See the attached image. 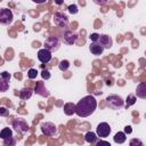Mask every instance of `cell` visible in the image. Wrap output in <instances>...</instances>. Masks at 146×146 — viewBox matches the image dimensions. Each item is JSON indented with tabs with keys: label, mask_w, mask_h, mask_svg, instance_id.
I'll list each match as a JSON object with an SVG mask.
<instances>
[{
	"label": "cell",
	"mask_w": 146,
	"mask_h": 146,
	"mask_svg": "<svg viewBox=\"0 0 146 146\" xmlns=\"http://www.w3.org/2000/svg\"><path fill=\"white\" fill-rule=\"evenodd\" d=\"M105 49L107 48V49H110L112 46H113V40H112V38L110 36V35H107V34H99V38H98V40H97Z\"/></svg>",
	"instance_id": "8fae6325"
},
{
	"label": "cell",
	"mask_w": 146,
	"mask_h": 146,
	"mask_svg": "<svg viewBox=\"0 0 146 146\" xmlns=\"http://www.w3.org/2000/svg\"><path fill=\"white\" fill-rule=\"evenodd\" d=\"M106 105L111 108V110H120L124 106V100L121 96L119 95H110L106 98Z\"/></svg>",
	"instance_id": "7a4b0ae2"
},
{
	"label": "cell",
	"mask_w": 146,
	"mask_h": 146,
	"mask_svg": "<svg viewBox=\"0 0 146 146\" xmlns=\"http://www.w3.org/2000/svg\"><path fill=\"white\" fill-rule=\"evenodd\" d=\"M34 91H35V94L40 95L41 97H49V91L44 87V83L41 82V81L40 82H36L35 88H34Z\"/></svg>",
	"instance_id": "4fadbf2b"
},
{
	"label": "cell",
	"mask_w": 146,
	"mask_h": 146,
	"mask_svg": "<svg viewBox=\"0 0 146 146\" xmlns=\"http://www.w3.org/2000/svg\"><path fill=\"white\" fill-rule=\"evenodd\" d=\"M111 133V127L107 122H100L96 128V135L100 138H106Z\"/></svg>",
	"instance_id": "ba28073f"
},
{
	"label": "cell",
	"mask_w": 146,
	"mask_h": 146,
	"mask_svg": "<svg viewBox=\"0 0 146 146\" xmlns=\"http://www.w3.org/2000/svg\"><path fill=\"white\" fill-rule=\"evenodd\" d=\"M131 131H132V130H131V127H130V125H127V127L124 128V132H125V133H131Z\"/></svg>",
	"instance_id": "d6a6232c"
},
{
	"label": "cell",
	"mask_w": 146,
	"mask_h": 146,
	"mask_svg": "<svg viewBox=\"0 0 146 146\" xmlns=\"http://www.w3.org/2000/svg\"><path fill=\"white\" fill-rule=\"evenodd\" d=\"M32 95H33V90L31 89V88H23L21 91H19V98L21 99H23V100H27V99H30L31 97H32Z\"/></svg>",
	"instance_id": "9a60e30c"
},
{
	"label": "cell",
	"mask_w": 146,
	"mask_h": 146,
	"mask_svg": "<svg viewBox=\"0 0 146 146\" xmlns=\"http://www.w3.org/2000/svg\"><path fill=\"white\" fill-rule=\"evenodd\" d=\"M89 38H90V40H91V41H97V40H98V38H99V34H98V33H91Z\"/></svg>",
	"instance_id": "f546056e"
},
{
	"label": "cell",
	"mask_w": 146,
	"mask_h": 146,
	"mask_svg": "<svg viewBox=\"0 0 146 146\" xmlns=\"http://www.w3.org/2000/svg\"><path fill=\"white\" fill-rule=\"evenodd\" d=\"M43 46L46 49H48L50 52H54V51H57L60 47V41L57 36H48L44 42H43Z\"/></svg>",
	"instance_id": "3957f363"
},
{
	"label": "cell",
	"mask_w": 146,
	"mask_h": 146,
	"mask_svg": "<svg viewBox=\"0 0 146 146\" xmlns=\"http://www.w3.org/2000/svg\"><path fill=\"white\" fill-rule=\"evenodd\" d=\"M108 0H94V2L98 6H103V5H106Z\"/></svg>",
	"instance_id": "4dcf8cb0"
},
{
	"label": "cell",
	"mask_w": 146,
	"mask_h": 146,
	"mask_svg": "<svg viewBox=\"0 0 146 146\" xmlns=\"http://www.w3.org/2000/svg\"><path fill=\"white\" fill-rule=\"evenodd\" d=\"M13 128L19 133H26L29 131V124L24 119H15L13 121Z\"/></svg>",
	"instance_id": "8992f818"
},
{
	"label": "cell",
	"mask_w": 146,
	"mask_h": 146,
	"mask_svg": "<svg viewBox=\"0 0 146 146\" xmlns=\"http://www.w3.org/2000/svg\"><path fill=\"white\" fill-rule=\"evenodd\" d=\"M96 143H97V141H96ZM100 145H106V146H111L108 141H104V140H99V141L97 143V146H100Z\"/></svg>",
	"instance_id": "1f68e13d"
},
{
	"label": "cell",
	"mask_w": 146,
	"mask_h": 146,
	"mask_svg": "<svg viewBox=\"0 0 146 146\" xmlns=\"http://www.w3.org/2000/svg\"><path fill=\"white\" fill-rule=\"evenodd\" d=\"M97 108V100L94 96L88 95L81 98L75 105V114L80 117H87L91 115Z\"/></svg>",
	"instance_id": "6da1fadb"
},
{
	"label": "cell",
	"mask_w": 146,
	"mask_h": 146,
	"mask_svg": "<svg viewBox=\"0 0 146 146\" xmlns=\"http://www.w3.org/2000/svg\"><path fill=\"white\" fill-rule=\"evenodd\" d=\"M0 138H1L2 140L13 138V131H11V129H10V128H3V129L0 131Z\"/></svg>",
	"instance_id": "ac0fdd59"
},
{
	"label": "cell",
	"mask_w": 146,
	"mask_h": 146,
	"mask_svg": "<svg viewBox=\"0 0 146 146\" xmlns=\"http://www.w3.org/2000/svg\"><path fill=\"white\" fill-rule=\"evenodd\" d=\"M130 146H143V143H141V140H139V139H131L130 140Z\"/></svg>",
	"instance_id": "d4e9b609"
},
{
	"label": "cell",
	"mask_w": 146,
	"mask_h": 146,
	"mask_svg": "<svg viewBox=\"0 0 146 146\" xmlns=\"http://www.w3.org/2000/svg\"><path fill=\"white\" fill-rule=\"evenodd\" d=\"M36 75H38V71H36L35 68H30V70H29V72H27V78H29V79L33 80V79L36 78Z\"/></svg>",
	"instance_id": "cb8c5ba5"
},
{
	"label": "cell",
	"mask_w": 146,
	"mask_h": 146,
	"mask_svg": "<svg viewBox=\"0 0 146 146\" xmlns=\"http://www.w3.org/2000/svg\"><path fill=\"white\" fill-rule=\"evenodd\" d=\"M34 3H38V5H42V3H44L47 0H32Z\"/></svg>",
	"instance_id": "836d02e7"
},
{
	"label": "cell",
	"mask_w": 146,
	"mask_h": 146,
	"mask_svg": "<svg viewBox=\"0 0 146 146\" xmlns=\"http://www.w3.org/2000/svg\"><path fill=\"white\" fill-rule=\"evenodd\" d=\"M8 89H9V81L0 76V91L1 92H5Z\"/></svg>",
	"instance_id": "ffe728a7"
},
{
	"label": "cell",
	"mask_w": 146,
	"mask_h": 146,
	"mask_svg": "<svg viewBox=\"0 0 146 146\" xmlns=\"http://www.w3.org/2000/svg\"><path fill=\"white\" fill-rule=\"evenodd\" d=\"M67 10H68V13H70V14L75 15V14H78L79 8H78V6H76L75 3H73V5H70V6L67 7Z\"/></svg>",
	"instance_id": "603a6c76"
},
{
	"label": "cell",
	"mask_w": 146,
	"mask_h": 146,
	"mask_svg": "<svg viewBox=\"0 0 146 146\" xmlns=\"http://www.w3.org/2000/svg\"><path fill=\"white\" fill-rule=\"evenodd\" d=\"M136 95H137V97H139L141 99H145L146 98V83L145 82H140L137 86Z\"/></svg>",
	"instance_id": "5bb4252c"
},
{
	"label": "cell",
	"mask_w": 146,
	"mask_h": 146,
	"mask_svg": "<svg viewBox=\"0 0 146 146\" xmlns=\"http://www.w3.org/2000/svg\"><path fill=\"white\" fill-rule=\"evenodd\" d=\"M40 128H41L42 133L47 137H54L57 133V127L52 122H42Z\"/></svg>",
	"instance_id": "5b68a950"
},
{
	"label": "cell",
	"mask_w": 146,
	"mask_h": 146,
	"mask_svg": "<svg viewBox=\"0 0 146 146\" xmlns=\"http://www.w3.org/2000/svg\"><path fill=\"white\" fill-rule=\"evenodd\" d=\"M1 78H3V79H6V80L10 81V78H11V75H10V73H9V72L5 71V72H2V73H1Z\"/></svg>",
	"instance_id": "f1b7e54d"
},
{
	"label": "cell",
	"mask_w": 146,
	"mask_h": 146,
	"mask_svg": "<svg viewBox=\"0 0 146 146\" xmlns=\"http://www.w3.org/2000/svg\"><path fill=\"white\" fill-rule=\"evenodd\" d=\"M51 52L48 50V49H46V48H43V49H40L39 51H38V59L41 62V63H43V64H47V63H49L50 60H51Z\"/></svg>",
	"instance_id": "9c48e42d"
},
{
	"label": "cell",
	"mask_w": 146,
	"mask_h": 146,
	"mask_svg": "<svg viewBox=\"0 0 146 146\" xmlns=\"http://www.w3.org/2000/svg\"><path fill=\"white\" fill-rule=\"evenodd\" d=\"M54 23L57 26H59V27H67L68 24H70L68 17L64 13H60V11L55 13V15H54Z\"/></svg>",
	"instance_id": "52a82bcc"
},
{
	"label": "cell",
	"mask_w": 146,
	"mask_h": 146,
	"mask_svg": "<svg viewBox=\"0 0 146 146\" xmlns=\"http://www.w3.org/2000/svg\"><path fill=\"white\" fill-rule=\"evenodd\" d=\"M89 50L92 55L95 56H99L103 54V51L105 50V48L98 42V41H91V43L89 44Z\"/></svg>",
	"instance_id": "30bf717a"
},
{
	"label": "cell",
	"mask_w": 146,
	"mask_h": 146,
	"mask_svg": "<svg viewBox=\"0 0 146 146\" xmlns=\"http://www.w3.org/2000/svg\"><path fill=\"white\" fill-rule=\"evenodd\" d=\"M3 144L5 145H9V146H14L15 144H16V141H15V139H14V137L13 138H9V139H6V140H3Z\"/></svg>",
	"instance_id": "4316f807"
},
{
	"label": "cell",
	"mask_w": 146,
	"mask_h": 146,
	"mask_svg": "<svg viewBox=\"0 0 146 146\" xmlns=\"http://www.w3.org/2000/svg\"><path fill=\"white\" fill-rule=\"evenodd\" d=\"M9 111L6 107H0V116H8Z\"/></svg>",
	"instance_id": "83f0119b"
},
{
	"label": "cell",
	"mask_w": 146,
	"mask_h": 146,
	"mask_svg": "<svg viewBox=\"0 0 146 146\" xmlns=\"http://www.w3.org/2000/svg\"><path fill=\"white\" fill-rule=\"evenodd\" d=\"M136 100H137V98H136V96L135 95H128V97H127V99H125V107L128 108V107H130L131 105H133L135 103H136Z\"/></svg>",
	"instance_id": "7402d4cb"
},
{
	"label": "cell",
	"mask_w": 146,
	"mask_h": 146,
	"mask_svg": "<svg viewBox=\"0 0 146 146\" xmlns=\"http://www.w3.org/2000/svg\"><path fill=\"white\" fill-rule=\"evenodd\" d=\"M63 40L65 43L67 44H74L75 41L78 40V34L73 31H66L64 33V36H63Z\"/></svg>",
	"instance_id": "7c38bea8"
},
{
	"label": "cell",
	"mask_w": 146,
	"mask_h": 146,
	"mask_svg": "<svg viewBox=\"0 0 146 146\" xmlns=\"http://www.w3.org/2000/svg\"><path fill=\"white\" fill-rule=\"evenodd\" d=\"M68 67H70V62H68L67 59H62V60L59 62V64H58V68H59L60 71H63V72L67 71Z\"/></svg>",
	"instance_id": "44dd1931"
},
{
	"label": "cell",
	"mask_w": 146,
	"mask_h": 146,
	"mask_svg": "<svg viewBox=\"0 0 146 146\" xmlns=\"http://www.w3.org/2000/svg\"><path fill=\"white\" fill-rule=\"evenodd\" d=\"M64 113L66 115H72L75 113V105L73 103H66L64 105Z\"/></svg>",
	"instance_id": "d6986e66"
},
{
	"label": "cell",
	"mask_w": 146,
	"mask_h": 146,
	"mask_svg": "<svg viewBox=\"0 0 146 146\" xmlns=\"http://www.w3.org/2000/svg\"><path fill=\"white\" fill-rule=\"evenodd\" d=\"M97 138H98V136H97L95 132H92V131H88V132L84 135V140H86L87 143H89V144H96Z\"/></svg>",
	"instance_id": "2e32d148"
},
{
	"label": "cell",
	"mask_w": 146,
	"mask_h": 146,
	"mask_svg": "<svg viewBox=\"0 0 146 146\" xmlns=\"http://www.w3.org/2000/svg\"><path fill=\"white\" fill-rule=\"evenodd\" d=\"M41 76H42V79L48 80V79H50V72H49L48 70H42V72H41Z\"/></svg>",
	"instance_id": "484cf974"
},
{
	"label": "cell",
	"mask_w": 146,
	"mask_h": 146,
	"mask_svg": "<svg viewBox=\"0 0 146 146\" xmlns=\"http://www.w3.org/2000/svg\"><path fill=\"white\" fill-rule=\"evenodd\" d=\"M55 3H56V5H58V6H60V5H63V3H64V0H55Z\"/></svg>",
	"instance_id": "e575fe53"
},
{
	"label": "cell",
	"mask_w": 146,
	"mask_h": 146,
	"mask_svg": "<svg viewBox=\"0 0 146 146\" xmlns=\"http://www.w3.org/2000/svg\"><path fill=\"white\" fill-rule=\"evenodd\" d=\"M113 140L116 143V144H123L125 140H127V137H125V132L123 131H119L114 135L113 137Z\"/></svg>",
	"instance_id": "e0dca14e"
},
{
	"label": "cell",
	"mask_w": 146,
	"mask_h": 146,
	"mask_svg": "<svg viewBox=\"0 0 146 146\" xmlns=\"http://www.w3.org/2000/svg\"><path fill=\"white\" fill-rule=\"evenodd\" d=\"M14 21V14L9 8H1L0 9V24L1 25H9Z\"/></svg>",
	"instance_id": "277c9868"
}]
</instances>
